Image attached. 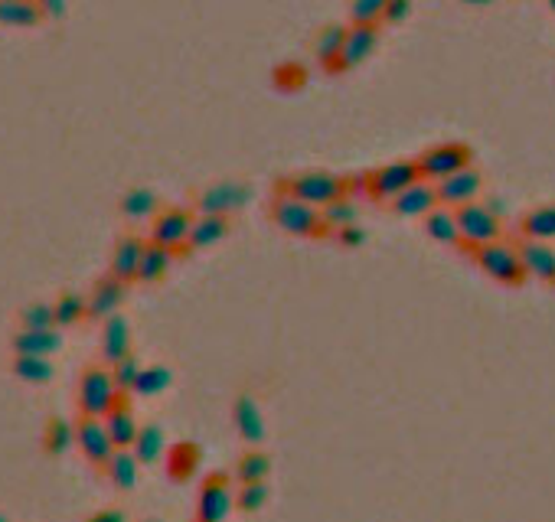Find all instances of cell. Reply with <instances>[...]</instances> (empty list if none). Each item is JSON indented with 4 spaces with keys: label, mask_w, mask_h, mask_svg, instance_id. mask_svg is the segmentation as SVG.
I'll return each mask as SVG.
<instances>
[{
    "label": "cell",
    "mask_w": 555,
    "mask_h": 522,
    "mask_svg": "<svg viewBox=\"0 0 555 522\" xmlns=\"http://www.w3.org/2000/svg\"><path fill=\"white\" fill-rule=\"evenodd\" d=\"M278 193L324 209L330 203L343 200V196H350V177H337V173H327V170H307V173H298V177L278 180Z\"/></svg>",
    "instance_id": "cell-1"
},
{
    "label": "cell",
    "mask_w": 555,
    "mask_h": 522,
    "mask_svg": "<svg viewBox=\"0 0 555 522\" xmlns=\"http://www.w3.org/2000/svg\"><path fill=\"white\" fill-rule=\"evenodd\" d=\"M121 399H125V395L118 392L115 376H111L108 366H102V363H98V366L95 363L85 366V372L79 376V395H76L79 415H85V418H105Z\"/></svg>",
    "instance_id": "cell-2"
},
{
    "label": "cell",
    "mask_w": 555,
    "mask_h": 522,
    "mask_svg": "<svg viewBox=\"0 0 555 522\" xmlns=\"http://www.w3.org/2000/svg\"><path fill=\"white\" fill-rule=\"evenodd\" d=\"M454 213H458V229H461L458 248L464 255H471V252H477V248L503 239V219H500V213L493 206L467 203L461 209H454Z\"/></svg>",
    "instance_id": "cell-3"
},
{
    "label": "cell",
    "mask_w": 555,
    "mask_h": 522,
    "mask_svg": "<svg viewBox=\"0 0 555 522\" xmlns=\"http://www.w3.org/2000/svg\"><path fill=\"white\" fill-rule=\"evenodd\" d=\"M467 258H471L484 275H490L493 281H500V284H507V288H520V284L529 278L523 258H520V248H516V242H507V239L477 248V252H471Z\"/></svg>",
    "instance_id": "cell-4"
},
{
    "label": "cell",
    "mask_w": 555,
    "mask_h": 522,
    "mask_svg": "<svg viewBox=\"0 0 555 522\" xmlns=\"http://www.w3.org/2000/svg\"><path fill=\"white\" fill-rule=\"evenodd\" d=\"M271 219H275V226L281 232L304 235V239H324L330 232L317 206H307L301 200H294V196H281V193L271 200Z\"/></svg>",
    "instance_id": "cell-5"
},
{
    "label": "cell",
    "mask_w": 555,
    "mask_h": 522,
    "mask_svg": "<svg viewBox=\"0 0 555 522\" xmlns=\"http://www.w3.org/2000/svg\"><path fill=\"white\" fill-rule=\"evenodd\" d=\"M196 216L187 206H167L151 219V239L160 248H170L174 255H190V232H193Z\"/></svg>",
    "instance_id": "cell-6"
},
{
    "label": "cell",
    "mask_w": 555,
    "mask_h": 522,
    "mask_svg": "<svg viewBox=\"0 0 555 522\" xmlns=\"http://www.w3.org/2000/svg\"><path fill=\"white\" fill-rule=\"evenodd\" d=\"M252 200V186L245 180H219L196 193V213L200 216H232Z\"/></svg>",
    "instance_id": "cell-7"
},
{
    "label": "cell",
    "mask_w": 555,
    "mask_h": 522,
    "mask_svg": "<svg viewBox=\"0 0 555 522\" xmlns=\"http://www.w3.org/2000/svg\"><path fill=\"white\" fill-rule=\"evenodd\" d=\"M415 164H418V170H422V180L438 183L444 177H451V173L474 167V151L464 141H444V144L428 147Z\"/></svg>",
    "instance_id": "cell-8"
},
{
    "label": "cell",
    "mask_w": 555,
    "mask_h": 522,
    "mask_svg": "<svg viewBox=\"0 0 555 522\" xmlns=\"http://www.w3.org/2000/svg\"><path fill=\"white\" fill-rule=\"evenodd\" d=\"M418 180H422V170H418L415 160H396V164H386L369 173L366 196L376 203H392L402 190H409Z\"/></svg>",
    "instance_id": "cell-9"
},
{
    "label": "cell",
    "mask_w": 555,
    "mask_h": 522,
    "mask_svg": "<svg viewBox=\"0 0 555 522\" xmlns=\"http://www.w3.org/2000/svg\"><path fill=\"white\" fill-rule=\"evenodd\" d=\"M376 46H379V23H350L347 43H343L340 56L327 66V72L340 76V72H350L356 66H363V62L376 53Z\"/></svg>",
    "instance_id": "cell-10"
},
{
    "label": "cell",
    "mask_w": 555,
    "mask_h": 522,
    "mask_svg": "<svg viewBox=\"0 0 555 522\" xmlns=\"http://www.w3.org/2000/svg\"><path fill=\"white\" fill-rule=\"evenodd\" d=\"M232 506H236L232 477L229 474H209L200 487V500H196V522H226Z\"/></svg>",
    "instance_id": "cell-11"
},
{
    "label": "cell",
    "mask_w": 555,
    "mask_h": 522,
    "mask_svg": "<svg viewBox=\"0 0 555 522\" xmlns=\"http://www.w3.org/2000/svg\"><path fill=\"white\" fill-rule=\"evenodd\" d=\"M76 444H79V451L85 454V461H89L92 467H105L118 451L108 428H105V421L102 418H85V415H79V421H76Z\"/></svg>",
    "instance_id": "cell-12"
},
{
    "label": "cell",
    "mask_w": 555,
    "mask_h": 522,
    "mask_svg": "<svg viewBox=\"0 0 555 522\" xmlns=\"http://www.w3.org/2000/svg\"><path fill=\"white\" fill-rule=\"evenodd\" d=\"M438 190V203L448 206V209H461L467 203H477L480 190H484V177H480L477 167H467L461 173H451V177H444L435 183Z\"/></svg>",
    "instance_id": "cell-13"
},
{
    "label": "cell",
    "mask_w": 555,
    "mask_h": 522,
    "mask_svg": "<svg viewBox=\"0 0 555 522\" xmlns=\"http://www.w3.org/2000/svg\"><path fill=\"white\" fill-rule=\"evenodd\" d=\"M147 239H141L138 232H125L111 248V261H108V275H115L121 284H134L141 271V258H144Z\"/></svg>",
    "instance_id": "cell-14"
},
{
    "label": "cell",
    "mask_w": 555,
    "mask_h": 522,
    "mask_svg": "<svg viewBox=\"0 0 555 522\" xmlns=\"http://www.w3.org/2000/svg\"><path fill=\"white\" fill-rule=\"evenodd\" d=\"M125 294H128V284H121L115 275H105L92 284V291L85 294L89 297V320H108L118 314V307L125 304Z\"/></svg>",
    "instance_id": "cell-15"
},
{
    "label": "cell",
    "mask_w": 555,
    "mask_h": 522,
    "mask_svg": "<svg viewBox=\"0 0 555 522\" xmlns=\"http://www.w3.org/2000/svg\"><path fill=\"white\" fill-rule=\"evenodd\" d=\"M441 203H438V190L431 180H418L409 190H402L396 200L389 203V209L396 216H405V219H418V216H428L435 213Z\"/></svg>",
    "instance_id": "cell-16"
},
{
    "label": "cell",
    "mask_w": 555,
    "mask_h": 522,
    "mask_svg": "<svg viewBox=\"0 0 555 522\" xmlns=\"http://www.w3.org/2000/svg\"><path fill=\"white\" fill-rule=\"evenodd\" d=\"M232 425H236L239 438L245 444H262L265 441V418H262V408L252 399V392H239L236 402H232Z\"/></svg>",
    "instance_id": "cell-17"
},
{
    "label": "cell",
    "mask_w": 555,
    "mask_h": 522,
    "mask_svg": "<svg viewBox=\"0 0 555 522\" xmlns=\"http://www.w3.org/2000/svg\"><path fill=\"white\" fill-rule=\"evenodd\" d=\"M520 258L526 265V275L536 281L555 284V245L552 242H536V239H520Z\"/></svg>",
    "instance_id": "cell-18"
},
{
    "label": "cell",
    "mask_w": 555,
    "mask_h": 522,
    "mask_svg": "<svg viewBox=\"0 0 555 522\" xmlns=\"http://www.w3.org/2000/svg\"><path fill=\"white\" fill-rule=\"evenodd\" d=\"M125 356H131V327L125 317L115 314L102 323V363L115 366Z\"/></svg>",
    "instance_id": "cell-19"
},
{
    "label": "cell",
    "mask_w": 555,
    "mask_h": 522,
    "mask_svg": "<svg viewBox=\"0 0 555 522\" xmlns=\"http://www.w3.org/2000/svg\"><path fill=\"white\" fill-rule=\"evenodd\" d=\"M14 356H40V359H49L53 353H59V346H63V333L59 327L53 330H20L14 333Z\"/></svg>",
    "instance_id": "cell-20"
},
{
    "label": "cell",
    "mask_w": 555,
    "mask_h": 522,
    "mask_svg": "<svg viewBox=\"0 0 555 522\" xmlns=\"http://www.w3.org/2000/svg\"><path fill=\"white\" fill-rule=\"evenodd\" d=\"M102 421H105V428H108L111 441H115L118 451H125V447H134L141 425H138V418H134V408H131V402H128V395H125V399H121L115 408H111V412H108Z\"/></svg>",
    "instance_id": "cell-21"
},
{
    "label": "cell",
    "mask_w": 555,
    "mask_h": 522,
    "mask_svg": "<svg viewBox=\"0 0 555 522\" xmlns=\"http://www.w3.org/2000/svg\"><path fill=\"white\" fill-rule=\"evenodd\" d=\"M203 464V447L196 441H177L174 447H167V474L174 483H187Z\"/></svg>",
    "instance_id": "cell-22"
},
{
    "label": "cell",
    "mask_w": 555,
    "mask_h": 522,
    "mask_svg": "<svg viewBox=\"0 0 555 522\" xmlns=\"http://www.w3.org/2000/svg\"><path fill=\"white\" fill-rule=\"evenodd\" d=\"M520 235L523 239H536V242H549L555 239V203H542L526 209L520 216Z\"/></svg>",
    "instance_id": "cell-23"
},
{
    "label": "cell",
    "mask_w": 555,
    "mask_h": 522,
    "mask_svg": "<svg viewBox=\"0 0 555 522\" xmlns=\"http://www.w3.org/2000/svg\"><path fill=\"white\" fill-rule=\"evenodd\" d=\"M121 216L131 219V222H144V219H154L160 213V200L154 190H147V186H131V190L121 196Z\"/></svg>",
    "instance_id": "cell-24"
},
{
    "label": "cell",
    "mask_w": 555,
    "mask_h": 522,
    "mask_svg": "<svg viewBox=\"0 0 555 522\" xmlns=\"http://www.w3.org/2000/svg\"><path fill=\"white\" fill-rule=\"evenodd\" d=\"M138 467H141V461L134 457L131 447H125V451H115V457H111L102 470H105V477L111 480V487L125 493V490L138 487Z\"/></svg>",
    "instance_id": "cell-25"
},
{
    "label": "cell",
    "mask_w": 555,
    "mask_h": 522,
    "mask_svg": "<svg viewBox=\"0 0 555 522\" xmlns=\"http://www.w3.org/2000/svg\"><path fill=\"white\" fill-rule=\"evenodd\" d=\"M232 229V222L229 216H196L193 222V232H190V252H196V248H209V245H216L222 242L229 235Z\"/></svg>",
    "instance_id": "cell-26"
},
{
    "label": "cell",
    "mask_w": 555,
    "mask_h": 522,
    "mask_svg": "<svg viewBox=\"0 0 555 522\" xmlns=\"http://www.w3.org/2000/svg\"><path fill=\"white\" fill-rule=\"evenodd\" d=\"M72 444H76V421H66L59 415L49 418L43 428V451L49 457H63Z\"/></svg>",
    "instance_id": "cell-27"
},
{
    "label": "cell",
    "mask_w": 555,
    "mask_h": 522,
    "mask_svg": "<svg viewBox=\"0 0 555 522\" xmlns=\"http://www.w3.org/2000/svg\"><path fill=\"white\" fill-rule=\"evenodd\" d=\"M174 252L170 248H160L154 242H147L144 248V258H141V271H138V281L141 284H157V281H164L167 278V271L170 265H174Z\"/></svg>",
    "instance_id": "cell-28"
},
{
    "label": "cell",
    "mask_w": 555,
    "mask_h": 522,
    "mask_svg": "<svg viewBox=\"0 0 555 522\" xmlns=\"http://www.w3.org/2000/svg\"><path fill=\"white\" fill-rule=\"evenodd\" d=\"M425 229L435 242L441 245H458L461 242V229H458V213L448 206H438L435 213L425 216Z\"/></svg>",
    "instance_id": "cell-29"
},
{
    "label": "cell",
    "mask_w": 555,
    "mask_h": 522,
    "mask_svg": "<svg viewBox=\"0 0 555 522\" xmlns=\"http://www.w3.org/2000/svg\"><path fill=\"white\" fill-rule=\"evenodd\" d=\"M53 314H56V327H76V323L89 320V297L66 291L53 301Z\"/></svg>",
    "instance_id": "cell-30"
},
{
    "label": "cell",
    "mask_w": 555,
    "mask_h": 522,
    "mask_svg": "<svg viewBox=\"0 0 555 522\" xmlns=\"http://www.w3.org/2000/svg\"><path fill=\"white\" fill-rule=\"evenodd\" d=\"M134 457H138L141 464H154L160 457H167V438H164V428L160 425H141L138 431V441H134Z\"/></svg>",
    "instance_id": "cell-31"
},
{
    "label": "cell",
    "mask_w": 555,
    "mask_h": 522,
    "mask_svg": "<svg viewBox=\"0 0 555 522\" xmlns=\"http://www.w3.org/2000/svg\"><path fill=\"white\" fill-rule=\"evenodd\" d=\"M43 10L36 0H0V23L4 27H36Z\"/></svg>",
    "instance_id": "cell-32"
},
{
    "label": "cell",
    "mask_w": 555,
    "mask_h": 522,
    "mask_svg": "<svg viewBox=\"0 0 555 522\" xmlns=\"http://www.w3.org/2000/svg\"><path fill=\"white\" fill-rule=\"evenodd\" d=\"M347 30L350 27H340V23H330V27L317 30V36H314V56L324 62V69L340 56L343 43H347Z\"/></svg>",
    "instance_id": "cell-33"
},
{
    "label": "cell",
    "mask_w": 555,
    "mask_h": 522,
    "mask_svg": "<svg viewBox=\"0 0 555 522\" xmlns=\"http://www.w3.org/2000/svg\"><path fill=\"white\" fill-rule=\"evenodd\" d=\"M170 382H174V372H170L167 366H160V363L157 366H144L138 382H134L131 395H138V399H154V395L170 389Z\"/></svg>",
    "instance_id": "cell-34"
},
{
    "label": "cell",
    "mask_w": 555,
    "mask_h": 522,
    "mask_svg": "<svg viewBox=\"0 0 555 522\" xmlns=\"http://www.w3.org/2000/svg\"><path fill=\"white\" fill-rule=\"evenodd\" d=\"M10 372L20 379V382H27V385H43L53 379V363L49 359H40V356H14V363H10Z\"/></svg>",
    "instance_id": "cell-35"
},
{
    "label": "cell",
    "mask_w": 555,
    "mask_h": 522,
    "mask_svg": "<svg viewBox=\"0 0 555 522\" xmlns=\"http://www.w3.org/2000/svg\"><path fill=\"white\" fill-rule=\"evenodd\" d=\"M271 474V457L265 451H249L236 461V480L239 483H265Z\"/></svg>",
    "instance_id": "cell-36"
},
{
    "label": "cell",
    "mask_w": 555,
    "mask_h": 522,
    "mask_svg": "<svg viewBox=\"0 0 555 522\" xmlns=\"http://www.w3.org/2000/svg\"><path fill=\"white\" fill-rule=\"evenodd\" d=\"M53 327H56L53 304L33 301L20 310V330H53Z\"/></svg>",
    "instance_id": "cell-37"
},
{
    "label": "cell",
    "mask_w": 555,
    "mask_h": 522,
    "mask_svg": "<svg viewBox=\"0 0 555 522\" xmlns=\"http://www.w3.org/2000/svg\"><path fill=\"white\" fill-rule=\"evenodd\" d=\"M320 216H324L330 232H337V229L353 226V222H356V203L350 200V196H343V200H337V203H330V206L320 209Z\"/></svg>",
    "instance_id": "cell-38"
},
{
    "label": "cell",
    "mask_w": 555,
    "mask_h": 522,
    "mask_svg": "<svg viewBox=\"0 0 555 522\" xmlns=\"http://www.w3.org/2000/svg\"><path fill=\"white\" fill-rule=\"evenodd\" d=\"M111 369V376H115V385H118V392L121 395H128V392H134V382H138V376H141V359L138 356H125L121 359V363H115V366H108Z\"/></svg>",
    "instance_id": "cell-39"
},
{
    "label": "cell",
    "mask_w": 555,
    "mask_h": 522,
    "mask_svg": "<svg viewBox=\"0 0 555 522\" xmlns=\"http://www.w3.org/2000/svg\"><path fill=\"white\" fill-rule=\"evenodd\" d=\"M268 503V483H239L236 506L239 513H258Z\"/></svg>",
    "instance_id": "cell-40"
},
{
    "label": "cell",
    "mask_w": 555,
    "mask_h": 522,
    "mask_svg": "<svg viewBox=\"0 0 555 522\" xmlns=\"http://www.w3.org/2000/svg\"><path fill=\"white\" fill-rule=\"evenodd\" d=\"M389 0H353L350 4V20L353 23H379L386 14Z\"/></svg>",
    "instance_id": "cell-41"
},
{
    "label": "cell",
    "mask_w": 555,
    "mask_h": 522,
    "mask_svg": "<svg viewBox=\"0 0 555 522\" xmlns=\"http://www.w3.org/2000/svg\"><path fill=\"white\" fill-rule=\"evenodd\" d=\"M333 239H337V245H343V248H360L363 239H366V232L353 222V226H343V229L333 232Z\"/></svg>",
    "instance_id": "cell-42"
},
{
    "label": "cell",
    "mask_w": 555,
    "mask_h": 522,
    "mask_svg": "<svg viewBox=\"0 0 555 522\" xmlns=\"http://www.w3.org/2000/svg\"><path fill=\"white\" fill-rule=\"evenodd\" d=\"M409 14H412V0H389L382 20H386V23H402Z\"/></svg>",
    "instance_id": "cell-43"
},
{
    "label": "cell",
    "mask_w": 555,
    "mask_h": 522,
    "mask_svg": "<svg viewBox=\"0 0 555 522\" xmlns=\"http://www.w3.org/2000/svg\"><path fill=\"white\" fill-rule=\"evenodd\" d=\"M82 522H125V513L121 509H98V513L85 516Z\"/></svg>",
    "instance_id": "cell-44"
},
{
    "label": "cell",
    "mask_w": 555,
    "mask_h": 522,
    "mask_svg": "<svg viewBox=\"0 0 555 522\" xmlns=\"http://www.w3.org/2000/svg\"><path fill=\"white\" fill-rule=\"evenodd\" d=\"M63 4H66V0H40L43 17H46V14H49V17H59V14H63Z\"/></svg>",
    "instance_id": "cell-45"
},
{
    "label": "cell",
    "mask_w": 555,
    "mask_h": 522,
    "mask_svg": "<svg viewBox=\"0 0 555 522\" xmlns=\"http://www.w3.org/2000/svg\"><path fill=\"white\" fill-rule=\"evenodd\" d=\"M461 4H471V7H487V4H493V0H461Z\"/></svg>",
    "instance_id": "cell-46"
},
{
    "label": "cell",
    "mask_w": 555,
    "mask_h": 522,
    "mask_svg": "<svg viewBox=\"0 0 555 522\" xmlns=\"http://www.w3.org/2000/svg\"><path fill=\"white\" fill-rule=\"evenodd\" d=\"M549 10H552V14H555V0H549Z\"/></svg>",
    "instance_id": "cell-47"
},
{
    "label": "cell",
    "mask_w": 555,
    "mask_h": 522,
    "mask_svg": "<svg viewBox=\"0 0 555 522\" xmlns=\"http://www.w3.org/2000/svg\"><path fill=\"white\" fill-rule=\"evenodd\" d=\"M144 522H164V519H144Z\"/></svg>",
    "instance_id": "cell-48"
},
{
    "label": "cell",
    "mask_w": 555,
    "mask_h": 522,
    "mask_svg": "<svg viewBox=\"0 0 555 522\" xmlns=\"http://www.w3.org/2000/svg\"><path fill=\"white\" fill-rule=\"evenodd\" d=\"M0 522H7V516H4V513H0Z\"/></svg>",
    "instance_id": "cell-49"
}]
</instances>
